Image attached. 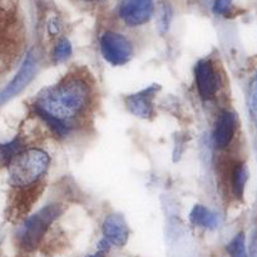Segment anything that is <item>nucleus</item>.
<instances>
[{
  "label": "nucleus",
  "mask_w": 257,
  "mask_h": 257,
  "mask_svg": "<svg viewBox=\"0 0 257 257\" xmlns=\"http://www.w3.org/2000/svg\"><path fill=\"white\" fill-rule=\"evenodd\" d=\"M0 241H2V232H0Z\"/></svg>",
  "instance_id": "obj_19"
},
{
  "label": "nucleus",
  "mask_w": 257,
  "mask_h": 257,
  "mask_svg": "<svg viewBox=\"0 0 257 257\" xmlns=\"http://www.w3.org/2000/svg\"><path fill=\"white\" fill-rule=\"evenodd\" d=\"M190 221L195 226H200L203 228H216L218 225V218L212 211L206 208L205 206L197 205L193 207L190 213Z\"/></svg>",
  "instance_id": "obj_11"
},
{
  "label": "nucleus",
  "mask_w": 257,
  "mask_h": 257,
  "mask_svg": "<svg viewBox=\"0 0 257 257\" xmlns=\"http://www.w3.org/2000/svg\"><path fill=\"white\" fill-rule=\"evenodd\" d=\"M62 208L59 205H49L43 207L34 215L28 217L17 230V243L23 251H33L37 248L45 232L55 218L60 215Z\"/></svg>",
  "instance_id": "obj_3"
},
{
  "label": "nucleus",
  "mask_w": 257,
  "mask_h": 257,
  "mask_svg": "<svg viewBox=\"0 0 257 257\" xmlns=\"http://www.w3.org/2000/svg\"><path fill=\"white\" fill-rule=\"evenodd\" d=\"M196 84L203 99H211L218 89V79L210 60H201L195 69Z\"/></svg>",
  "instance_id": "obj_7"
},
{
  "label": "nucleus",
  "mask_w": 257,
  "mask_h": 257,
  "mask_svg": "<svg viewBox=\"0 0 257 257\" xmlns=\"http://www.w3.org/2000/svg\"><path fill=\"white\" fill-rule=\"evenodd\" d=\"M49 166V156L39 148H24L7 163L9 183L23 188L37 182Z\"/></svg>",
  "instance_id": "obj_2"
},
{
  "label": "nucleus",
  "mask_w": 257,
  "mask_h": 257,
  "mask_svg": "<svg viewBox=\"0 0 257 257\" xmlns=\"http://www.w3.org/2000/svg\"><path fill=\"white\" fill-rule=\"evenodd\" d=\"M85 2H99V0H85Z\"/></svg>",
  "instance_id": "obj_18"
},
{
  "label": "nucleus",
  "mask_w": 257,
  "mask_h": 257,
  "mask_svg": "<svg viewBox=\"0 0 257 257\" xmlns=\"http://www.w3.org/2000/svg\"><path fill=\"white\" fill-rule=\"evenodd\" d=\"M109 248H110V243L107 238H102L97 245V251H99V252H103V253H107L108 251H109Z\"/></svg>",
  "instance_id": "obj_16"
},
{
  "label": "nucleus",
  "mask_w": 257,
  "mask_h": 257,
  "mask_svg": "<svg viewBox=\"0 0 257 257\" xmlns=\"http://www.w3.org/2000/svg\"><path fill=\"white\" fill-rule=\"evenodd\" d=\"M105 253L103 252H99V251H97V252L94 253V255H87L85 257H104Z\"/></svg>",
  "instance_id": "obj_17"
},
{
  "label": "nucleus",
  "mask_w": 257,
  "mask_h": 257,
  "mask_svg": "<svg viewBox=\"0 0 257 257\" xmlns=\"http://www.w3.org/2000/svg\"><path fill=\"white\" fill-rule=\"evenodd\" d=\"M89 99V89L83 80L73 78L40 95L34 105L37 114L57 135L65 136L69 131L67 122L79 114Z\"/></svg>",
  "instance_id": "obj_1"
},
{
  "label": "nucleus",
  "mask_w": 257,
  "mask_h": 257,
  "mask_svg": "<svg viewBox=\"0 0 257 257\" xmlns=\"http://www.w3.org/2000/svg\"><path fill=\"white\" fill-rule=\"evenodd\" d=\"M248 172L247 168L243 163L236 166L232 172V191L233 195L237 198H242L243 192H245V186L247 182Z\"/></svg>",
  "instance_id": "obj_12"
},
{
  "label": "nucleus",
  "mask_w": 257,
  "mask_h": 257,
  "mask_svg": "<svg viewBox=\"0 0 257 257\" xmlns=\"http://www.w3.org/2000/svg\"><path fill=\"white\" fill-rule=\"evenodd\" d=\"M153 9V0H123L119 7V15L128 25L137 27L152 18Z\"/></svg>",
  "instance_id": "obj_6"
},
{
  "label": "nucleus",
  "mask_w": 257,
  "mask_h": 257,
  "mask_svg": "<svg viewBox=\"0 0 257 257\" xmlns=\"http://www.w3.org/2000/svg\"><path fill=\"white\" fill-rule=\"evenodd\" d=\"M72 54V45H70L69 40L62 39L54 48V52H53V58L58 62H62V60L67 59L69 55Z\"/></svg>",
  "instance_id": "obj_14"
},
{
  "label": "nucleus",
  "mask_w": 257,
  "mask_h": 257,
  "mask_svg": "<svg viewBox=\"0 0 257 257\" xmlns=\"http://www.w3.org/2000/svg\"><path fill=\"white\" fill-rule=\"evenodd\" d=\"M227 252L230 257H247V252H246L245 233H237V235L231 240V242L227 245Z\"/></svg>",
  "instance_id": "obj_13"
},
{
  "label": "nucleus",
  "mask_w": 257,
  "mask_h": 257,
  "mask_svg": "<svg viewBox=\"0 0 257 257\" xmlns=\"http://www.w3.org/2000/svg\"><path fill=\"white\" fill-rule=\"evenodd\" d=\"M103 235H104V238L109 241L110 245L118 246V247L124 246L130 237V230H128L124 218L117 213L107 216L103 222Z\"/></svg>",
  "instance_id": "obj_8"
},
{
  "label": "nucleus",
  "mask_w": 257,
  "mask_h": 257,
  "mask_svg": "<svg viewBox=\"0 0 257 257\" xmlns=\"http://www.w3.org/2000/svg\"><path fill=\"white\" fill-rule=\"evenodd\" d=\"M156 89L147 88L142 92L127 98V108L131 113L140 118H151L153 114V94Z\"/></svg>",
  "instance_id": "obj_9"
},
{
  "label": "nucleus",
  "mask_w": 257,
  "mask_h": 257,
  "mask_svg": "<svg viewBox=\"0 0 257 257\" xmlns=\"http://www.w3.org/2000/svg\"><path fill=\"white\" fill-rule=\"evenodd\" d=\"M232 5V0H215L213 3V12L216 14H227L228 10L231 9Z\"/></svg>",
  "instance_id": "obj_15"
},
{
  "label": "nucleus",
  "mask_w": 257,
  "mask_h": 257,
  "mask_svg": "<svg viewBox=\"0 0 257 257\" xmlns=\"http://www.w3.org/2000/svg\"><path fill=\"white\" fill-rule=\"evenodd\" d=\"M38 70L37 59H35L34 54L32 52L27 55L25 60L23 62L22 67H20L19 72L14 77V79L10 82L9 85H7L4 90L0 93V105L7 103L8 100L13 99L15 95L19 94L20 92L25 89L28 84L33 80L35 73Z\"/></svg>",
  "instance_id": "obj_5"
},
{
  "label": "nucleus",
  "mask_w": 257,
  "mask_h": 257,
  "mask_svg": "<svg viewBox=\"0 0 257 257\" xmlns=\"http://www.w3.org/2000/svg\"><path fill=\"white\" fill-rule=\"evenodd\" d=\"M100 50L107 62L113 65H123L132 57V44L122 34L107 32L100 39Z\"/></svg>",
  "instance_id": "obj_4"
},
{
  "label": "nucleus",
  "mask_w": 257,
  "mask_h": 257,
  "mask_svg": "<svg viewBox=\"0 0 257 257\" xmlns=\"http://www.w3.org/2000/svg\"><path fill=\"white\" fill-rule=\"evenodd\" d=\"M236 130V118L233 113L225 112L220 115L216 124L215 133V143L218 148H226L232 141L233 135Z\"/></svg>",
  "instance_id": "obj_10"
}]
</instances>
